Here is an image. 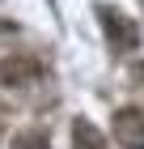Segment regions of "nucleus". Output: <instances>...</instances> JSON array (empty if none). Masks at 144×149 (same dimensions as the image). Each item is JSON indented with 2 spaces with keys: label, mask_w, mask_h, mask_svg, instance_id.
<instances>
[{
  "label": "nucleus",
  "mask_w": 144,
  "mask_h": 149,
  "mask_svg": "<svg viewBox=\"0 0 144 149\" xmlns=\"http://www.w3.org/2000/svg\"><path fill=\"white\" fill-rule=\"evenodd\" d=\"M43 72V60L25 51V47H13V43H0V85H25Z\"/></svg>",
  "instance_id": "f257e3e1"
},
{
  "label": "nucleus",
  "mask_w": 144,
  "mask_h": 149,
  "mask_svg": "<svg viewBox=\"0 0 144 149\" xmlns=\"http://www.w3.org/2000/svg\"><path fill=\"white\" fill-rule=\"evenodd\" d=\"M72 149H106V136H102L89 119H76V124H72Z\"/></svg>",
  "instance_id": "20e7f679"
},
{
  "label": "nucleus",
  "mask_w": 144,
  "mask_h": 149,
  "mask_svg": "<svg viewBox=\"0 0 144 149\" xmlns=\"http://www.w3.org/2000/svg\"><path fill=\"white\" fill-rule=\"evenodd\" d=\"M13 149H51L47 132H21V136H13Z\"/></svg>",
  "instance_id": "39448f33"
},
{
  "label": "nucleus",
  "mask_w": 144,
  "mask_h": 149,
  "mask_svg": "<svg viewBox=\"0 0 144 149\" xmlns=\"http://www.w3.org/2000/svg\"><path fill=\"white\" fill-rule=\"evenodd\" d=\"M98 17H102V30H106V43H110L119 56H127V51L140 47V26H136L127 13H119L114 4H102Z\"/></svg>",
  "instance_id": "f03ea898"
},
{
  "label": "nucleus",
  "mask_w": 144,
  "mask_h": 149,
  "mask_svg": "<svg viewBox=\"0 0 144 149\" xmlns=\"http://www.w3.org/2000/svg\"><path fill=\"white\" fill-rule=\"evenodd\" d=\"M114 141L123 149H144V107H123L114 115Z\"/></svg>",
  "instance_id": "7ed1b4c3"
}]
</instances>
